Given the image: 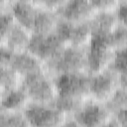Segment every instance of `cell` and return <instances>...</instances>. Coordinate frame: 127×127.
<instances>
[{"instance_id":"e0dca14e","label":"cell","mask_w":127,"mask_h":127,"mask_svg":"<svg viewBox=\"0 0 127 127\" xmlns=\"http://www.w3.org/2000/svg\"><path fill=\"white\" fill-rule=\"evenodd\" d=\"M83 102L84 100L82 99H77V98L56 94L55 98L50 104L53 107H55L57 110L62 112L64 115H65V117H67V116H71L80 107V105Z\"/></svg>"},{"instance_id":"cb8c5ba5","label":"cell","mask_w":127,"mask_h":127,"mask_svg":"<svg viewBox=\"0 0 127 127\" xmlns=\"http://www.w3.org/2000/svg\"><path fill=\"white\" fill-rule=\"evenodd\" d=\"M121 0H89L91 6L97 11H114Z\"/></svg>"},{"instance_id":"7a4b0ae2","label":"cell","mask_w":127,"mask_h":127,"mask_svg":"<svg viewBox=\"0 0 127 127\" xmlns=\"http://www.w3.org/2000/svg\"><path fill=\"white\" fill-rule=\"evenodd\" d=\"M46 72L51 77L61 73L86 72V47L66 45L60 57L46 67Z\"/></svg>"},{"instance_id":"7402d4cb","label":"cell","mask_w":127,"mask_h":127,"mask_svg":"<svg viewBox=\"0 0 127 127\" xmlns=\"http://www.w3.org/2000/svg\"><path fill=\"white\" fill-rule=\"evenodd\" d=\"M108 68L116 72L120 76L127 75L126 73V48L114 51V55H113L112 61Z\"/></svg>"},{"instance_id":"4316f807","label":"cell","mask_w":127,"mask_h":127,"mask_svg":"<svg viewBox=\"0 0 127 127\" xmlns=\"http://www.w3.org/2000/svg\"><path fill=\"white\" fill-rule=\"evenodd\" d=\"M115 15L120 24L126 25V15H127V4L126 0H121L116 9L114 10Z\"/></svg>"},{"instance_id":"52a82bcc","label":"cell","mask_w":127,"mask_h":127,"mask_svg":"<svg viewBox=\"0 0 127 127\" xmlns=\"http://www.w3.org/2000/svg\"><path fill=\"white\" fill-rule=\"evenodd\" d=\"M30 126H62L65 115L51 104L30 102L23 110Z\"/></svg>"},{"instance_id":"30bf717a","label":"cell","mask_w":127,"mask_h":127,"mask_svg":"<svg viewBox=\"0 0 127 127\" xmlns=\"http://www.w3.org/2000/svg\"><path fill=\"white\" fill-rule=\"evenodd\" d=\"M55 12L60 20L81 23L88 21L95 13V10L89 0H66Z\"/></svg>"},{"instance_id":"277c9868","label":"cell","mask_w":127,"mask_h":127,"mask_svg":"<svg viewBox=\"0 0 127 127\" xmlns=\"http://www.w3.org/2000/svg\"><path fill=\"white\" fill-rule=\"evenodd\" d=\"M89 77L87 72L61 73L52 77L59 95L85 100L89 98Z\"/></svg>"},{"instance_id":"ffe728a7","label":"cell","mask_w":127,"mask_h":127,"mask_svg":"<svg viewBox=\"0 0 127 127\" xmlns=\"http://www.w3.org/2000/svg\"><path fill=\"white\" fill-rule=\"evenodd\" d=\"M104 105L111 114L127 108V88L119 87L113 93V95L106 102H104Z\"/></svg>"},{"instance_id":"8fae6325","label":"cell","mask_w":127,"mask_h":127,"mask_svg":"<svg viewBox=\"0 0 127 127\" xmlns=\"http://www.w3.org/2000/svg\"><path fill=\"white\" fill-rule=\"evenodd\" d=\"M9 66L21 78L36 72L46 71L44 64L28 51L15 53Z\"/></svg>"},{"instance_id":"7c38bea8","label":"cell","mask_w":127,"mask_h":127,"mask_svg":"<svg viewBox=\"0 0 127 127\" xmlns=\"http://www.w3.org/2000/svg\"><path fill=\"white\" fill-rule=\"evenodd\" d=\"M91 36H105L111 33L119 23L114 11H97L88 20Z\"/></svg>"},{"instance_id":"5bb4252c","label":"cell","mask_w":127,"mask_h":127,"mask_svg":"<svg viewBox=\"0 0 127 127\" xmlns=\"http://www.w3.org/2000/svg\"><path fill=\"white\" fill-rule=\"evenodd\" d=\"M38 9L39 6L32 2H12L10 12L14 21L31 33Z\"/></svg>"},{"instance_id":"3957f363","label":"cell","mask_w":127,"mask_h":127,"mask_svg":"<svg viewBox=\"0 0 127 127\" xmlns=\"http://www.w3.org/2000/svg\"><path fill=\"white\" fill-rule=\"evenodd\" d=\"M20 85L27 92L30 101L34 103L50 104L57 94L53 79L46 71L22 77Z\"/></svg>"},{"instance_id":"f1b7e54d","label":"cell","mask_w":127,"mask_h":127,"mask_svg":"<svg viewBox=\"0 0 127 127\" xmlns=\"http://www.w3.org/2000/svg\"><path fill=\"white\" fill-rule=\"evenodd\" d=\"M11 3V0H0V15L10 11Z\"/></svg>"},{"instance_id":"8992f818","label":"cell","mask_w":127,"mask_h":127,"mask_svg":"<svg viewBox=\"0 0 127 127\" xmlns=\"http://www.w3.org/2000/svg\"><path fill=\"white\" fill-rule=\"evenodd\" d=\"M119 87H122L120 85V75L111 69L106 68L90 75L89 98L104 103Z\"/></svg>"},{"instance_id":"4dcf8cb0","label":"cell","mask_w":127,"mask_h":127,"mask_svg":"<svg viewBox=\"0 0 127 127\" xmlns=\"http://www.w3.org/2000/svg\"><path fill=\"white\" fill-rule=\"evenodd\" d=\"M1 96H2V94H1V93H0V98H1Z\"/></svg>"},{"instance_id":"44dd1931","label":"cell","mask_w":127,"mask_h":127,"mask_svg":"<svg viewBox=\"0 0 127 127\" xmlns=\"http://www.w3.org/2000/svg\"><path fill=\"white\" fill-rule=\"evenodd\" d=\"M0 126H30L23 112H7L0 107Z\"/></svg>"},{"instance_id":"d6986e66","label":"cell","mask_w":127,"mask_h":127,"mask_svg":"<svg viewBox=\"0 0 127 127\" xmlns=\"http://www.w3.org/2000/svg\"><path fill=\"white\" fill-rule=\"evenodd\" d=\"M109 46L115 51L126 48L127 46V27L124 24H118L117 27L107 35Z\"/></svg>"},{"instance_id":"6da1fadb","label":"cell","mask_w":127,"mask_h":127,"mask_svg":"<svg viewBox=\"0 0 127 127\" xmlns=\"http://www.w3.org/2000/svg\"><path fill=\"white\" fill-rule=\"evenodd\" d=\"M65 46L66 44L56 32L46 35L31 34L27 51L38 58L46 68L60 57Z\"/></svg>"},{"instance_id":"83f0119b","label":"cell","mask_w":127,"mask_h":127,"mask_svg":"<svg viewBox=\"0 0 127 127\" xmlns=\"http://www.w3.org/2000/svg\"><path fill=\"white\" fill-rule=\"evenodd\" d=\"M126 111H127V108H125V109H121V110L115 112L114 114H112V115L115 117V119L118 121V123H119L120 126H126V125H127Z\"/></svg>"},{"instance_id":"4fadbf2b","label":"cell","mask_w":127,"mask_h":127,"mask_svg":"<svg viewBox=\"0 0 127 127\" xmlns=\"http://www.w3.org/2000/svg\"><path fill=\"white\" fill-rule=\"evenodd\" d=\"M30 102L25 89L21 85H18L6 91L1 96L0 107L7 112H23Z\"/></svg>"},{"instance_id":"9c48e42d","label":"cell","mask_w":127,"mask_h":127,"mask_svg":"<svg viewBox=\"0 0 127 127\" xmlns=\"http://www.w3.org/2000/svg\"><path fill=\"white\" fill-rule=\"evenodd\" d=\"M55 32L66 45L70 46L86 47L91 39V30L88 21L81 23H70L59 19Z\"/></svg>"},{"instance_id":"d4e9b609","label":"cell","mask_w":127,"mask_h":127,"mask_svg":"<svg viewBox=\"0 0 127 127\" xmlns=\"http://www.w3.org/2000/svg\"><path fill=\"white\" fill-rule=\"evenodd\" d=\"M65 1L66 0H34L33 3L39 7H42L51 11H56Z\"/></svg>"},{"instance_id":"2e32d148","label":"cell","mask_w":127,"mask_h":127,"mask_svg":"<svg viewBox=\"0 0 127 127\" xmlns=\"http://www.w3.org/2000/svg\"><path fill=\"white\" fill-rule=\"evenodd\" d=\"M30 39L31 33L18 23L14 22L4 45L13 53H20L27 51Z\"/></svg>"},{"instance_id":"ba28073f","label":"cell","mask_w":127,"mask_h":127,"mask_svg":"<svg viewBox=\"0 0 127 127\" xmlns=\"http://www.w3.org/2000/svg\"><path fill=\"white\" fill-rule=\"evenodd\" d=\"M111 115L104 103L87 98L71 116L78 126H105Z\"/></svg>"},{"instance_id":"9a60e30c","label":"cell","mask_w":127,"mask_h":127,"mask_svg":"<svg viewBox=\"0 0 127 127\" xmlns=\"http://www.w3.org/2000/svg\"><path fill=\"white\" fill-rule=\"evenodd\" d=\"M59 18L55 11H51L42 7H39L36 14L31 34L46 35L55 32L58 25Z\"/></svg>"},{"instance_id":"603a6c76","label":"cell","mask_w":127,"mask_h":127,"mask_svg":"<svg viewBox=\"0 0 127 127\" xmlns=\"http://www.w3.org/2000/svg\"><path fill=\"white\" fill-rule=\"evenodd\" d=\"M14 22V18L10 11L0 15V45H4Z\"/></svg>"},{"instance_id":"5b68a950","label":"cell","mask_w":127,"mask_h":127,"mask_svg":"<svg viewBox=\"0 0 127 127\" xmlns=\"http://www.w3.org/2000/svg\"><path fill=\"white\" fill-rule=\"evenodd\" d=\"M113 55L114 50L107 42V35L91 36L86 46V72L91 75L108 68Z\"/></svg>"},{"instance_id":"ac0fdd59","label":"cell","mask_w":127,"mask_h":127,"mask_svg":"<svg viewBox=\"0 0 127 127\" xmlns=\"http://www.w3.org/2000/svg\"><path fill=\"white\" fill-rule=\"evenodd\" d=\"M21 77L10 67L0 66V93L3 95L6 91L20 85Z\"/></svg>"},{"instance_id":"f546056e","label":"cell","mask_w":127,"mask_h":127,"mask_svg":"<svg viewBox=\"0 0 127 127\" xmlns=\"http://www.w3.org/2000/svg\"><path fill=\"white\" fill-rule=\"evenodd\" d=\"M12 2H34V0H11Z\"/></svg>"},{"instance_id":"484cf974","label":"cell","mask_w":127,"mask_h":127,"mask_svg":"<svg viewBox=\"0 0 127 127\" xmlns=\"http://www.w3.org/2000/svg\"><path fill=\"white\" fill-rule=\"evenodd\" d=\"M14 54L5 45H0V66H9Z\"/></svg>"}]
</instances>
